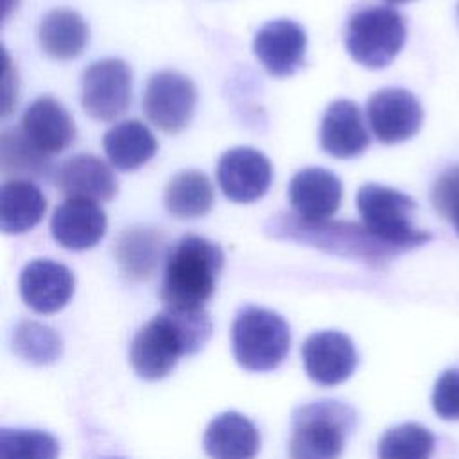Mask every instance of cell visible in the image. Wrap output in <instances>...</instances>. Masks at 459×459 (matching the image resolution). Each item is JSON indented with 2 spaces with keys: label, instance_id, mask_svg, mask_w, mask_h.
Here are the masks:
<instances>
[{
  "label": "cell",
  "instance_id": "25",
  "mask_svg": "<svg viewBox=\"0 0 459 459\" xmlns=\"http://www.w3.org/2000/svg\"><path fill=\"white\" fill-rule=\"evenodd\" d=\"M163 251V237L149 226L126 230L117 242V260L131 280H145Z\"/></svg>",
  "mask_w": 459,
  "mask_h": 459
},
{
  "label": "cell",
  "instance_id": "3",
  "mask_svg": "<svg viewBox=\"0 0 459 459\" xmlns=\"http://www.w3.org/2000/svg\"><path fill=\"white\" fill-rule=\"evenodd\" d=\"M265 231L276 238L296 240L373 265H382L400 255L398 249L377 238L364 224L350 221L305 222L294 213H287L273 217L265 224Z\"/></svg>",
  "mask_w": 459,
  "mask_h": 459
},
{
  "label": "cell",
  "instance_id": "23",
  "mask_svg": "<svg viewBox=\"0 0 459 459\" xmlns=\"http://www.w3.org/2000/svg\"><path fill=\"white\" fill-rule=\"evenodd\" d=\"M38 39L47 56L59 61L74 59L88 43V25L75 11L54 9L41 18Z\"/></svg>",
  "mask_w": 459,
  "mask_h": 459
},
{
  "label": "cell",
  "instance_id": "7",
  "mask_svg": "<svg viewBox=\"0 0 459 459\" xmlns=\"http://www.w3.org/2000/svg\"><path fill=\"white\" fill-rule=\"evenodd\" d=\"M407 29L393 7L371 5L357 11L346 27V50L366 68L387 66L402 50Z\"/></svg>",
  "mask_w": 459,
  "mask_h": 459
},
{
  "label": "cell",
  "instance_id": "28",
  "mask_svg": "<svg viewBox=\"0 0 459 459\" xmlns=\"http://www.w3.org/2000/svg\"><path fill=\"white\" fill-rule=\"evenodd\" d=\"M57 439L34 429H0V459H57Z\"/></svg>",
  "mask_w": 459,
  "mask_h": 459
},
{
  "label": "cell",
  "instance_id": "5",
  "mask_svg": "<svg viewBox=\"0 0 459 459\" xmlns=\"http://www.w3.org/2000/svg\"><path fill=\"white\" fill-rule=\"evenodd\" d=\"M290 348L287 321L267 308L246 307L231 325V350L240 368L253 373L276 369Z\"/></svg>",
  "mask_w": 459,
  "mask_h": 459
},
{
  "label": "cell",
  "instance_id": "4",
  "mask_svg": "<svg viewBox=\"0 0 459 459\" xmlns=\"http://www.w3.org/2000/svg\"><path fill=\"white\" fill-rule=\"evenodd\" d=\"M355 411L337 400H317L292 414L290 459H339L355 429Z\"/></svg>",
  "mask_w": 459,
  "mask_h": 459
},
{
  "label": "cell",
  "instance_id": "12",
  "mask_svg": "<svg viewBox=\"0 0 459 459\" xmlns=\"http://www.w3.org/2000/svg\"><path fill=\"white\" fill-rule=\"evenodd\" d=\"M301 357L308 378L319 385H337L348 380L359 362L351 339L335 330L308 335L301 346Z\"/></svg>",
  "mask_w": 459,
  "mask_h": 459
},
{
  "label": "cell",
  "instance_id": "29",
  "mask_svg": "<svg viewBox=\"0 0 459 459\" xmlns=\"http://www.w3.org/2000/svg\"><path fill=\"white\" fill-rule=\"evenodd\" d=\"M13 350L32 364H50L61 355V339L47 325L22 321L13 335Z\"/></svg>",
  "mask_w": 459,
  "mask_h": 459
},
{
  "label": "cell",
  "instance_id": "13",
  "mask_svg": "<svg viewBox=\"0 0 459 459\" xmlns=\"http://www.w3.org/2000/svg\"><path fill=\"white\" fill-rule=\"evenodd\" d=\"M307 34L292 20H273L258 29L253 50L264 68L274 77L292 75L305 61Z\"/></svg>",
  "mask_w": 459,
  "mask_h": 459
},
{
  "label": "cell",
  "instance_id": "6",
  "mask_svg": "<svg viewBox=\"0 0 459 459\" xmlns=\"http://www.w3.org/2000/svg\"><path fill=\"white\" fill-rule=\"evenodd\" d=\"M357 210L362 224L382 242L393 246L400 253L423 246L432 238L429 231L412 226V213L416 203L407 194L366 183L357 192Z\"/></svg>",
  "mask_w": 459,
  "mask_h": 459
},
{
  "label": "cell",
  "instance_id": "24",
  "mask_svg": "<svg viewBox=\"0 0 459 459\" xmlns=\"http://www.w3.org/2000/svg\"><path fill=\"white\" fill-rule=\"evenodd\" d=\"M163 201L167 212L178 219L203 217L213 206V186L206 174L181 170L169 181Z\"/></svg>",
  "mask_w": 459,
  "mask_h": 459
},
{
  "label": "cell",
  "instance_id": "27",
  "mask_svg": "<svg viewBox=\"0 0 459 459\" xmlns=\"http://www.w3.org/2000/svg\"><path fill=\"white\" fill-rule=\"evenodd\" d=\"M434 434L418 423H402L384 432L378 441V459H430Z\"/></svg>",
  "mask_w": 459,
  "mask_h": 459
},
{
  "label": "cell",
  "instance_id": "11",
  "mask_svg": "<svg viewBox=\"0 0 459 459\" xmlns=\"http://www.w3.org/2000/svg\"><path fill=\"white\" fill-rule=\"evenodd\" d=\"M217 181L230 201L253 203L269 190L273 165L253 147H233L219 158Z\"/></svg>",
  "mask_w": 459,
  "mask_h": 459
},
{
  "label": "cell",
  "instance_id": "21",
  "mask_svg": "<svg viewBox=\"0 0 459 459\" xmlns=\"http://www.w3.org/2000/svg\"><path fill=\"white\" fill-rule=\"evenodd\" d=\"M102 147L115 169L129 172L140 169L151 158H154L158 142L143 122L124 120L106 131Z\"/></svg>",
  "mask_w": 459,
  "mask_h": 459
},
{
  "label": "cell",
  "instance_id": "32",
  "mask_svg": "<svg viewBox=\"0 0 459 459\" xmlns=\"http://www.w3.org/2000/svg\"><path fill=\"white\" fill-rule=\"evenodd\" d=\"M389 4H405V2H411V0H385Z\"/></svg>",
  "mask_w": 459,
  "mask_h": 459
},
{
  "label": "cell",
  "instance_id": "18",
  "mask_svg": "<svg viewBox=\"0 0 459 459\" xmlns=\"http://www.w3.org/2000/svg\"><path fill=\"white\" fill-rule=\"evenodd\" d=\"M319 145L339 160L355 158L368 149L369 134L355 102L339 99L326 108L319 127Z\"/></svg>",
  "mask_w": 459,
  "mask_h": 459
},
{
  "label": "cell",
  "instance_id": "30",
  "mask_svg": "<svg viewBox=\"0 0 459 459\" xmlns=\"http://www.w3.org/2000/svg\"><path fill=\"white\" fill-rule=\"evenodd\" d=\"M436 212L445 217L459 235V167L446 169L430 192Z\"/></svg>",
  "mask_w": 459,
  "mask_h": 459
},
{
  "label": "cell",
  "instance_id": "10",
  "mask_svg": "<svg viewBox=\"0 0 459 459\" xmlns=\"http://www.w3.org/2000/svg\"><path fill=\"white\" fill-rule=\"evenodd\" d=\"M366 113L373 134L387 145L412 138L423 124L421 104L403 88H384L373 93Z\"/></svg>",
  "mask_w": 459,
  "mask_h": 459
},
{
  "label": "cell",
  "instance_id": "31",
  "mask_svg": "<svg viewBox=\"0 0 459 459\" xmlns=\"http://www.w3.org/2000/svg\"><path fill=\"white\" fill-rule=\"evenodd\" d=\"M432 407L441 420H459V368H450L441 373L432 391Z\"/></svg>",
  "mask_w": 459,
  "mask_h": 459
},
{
  "label": "cell",
  "instance_id": "8",
  "mask_svg": "<svg viewBox=\"0 0 459 459\" xmlns=\"http://www.w3.org/2000/svg\"><path fill=\"white\" fill-rule=\"evenodd\" d=\"M131 102V70L122 59L91 63L81 79L82 109L95 120L111 122Z\"/></svg>",
  "mask_w": 459,
  "mask_h": 459
},
{
  "label": "cell",
  "instance_id": "9",
  "mask_svg": "<svg viewBox=\"0 0 459 459\" xmlns=\"http://www.w3.org/2000/svg\"><path fill=\"white\" fill-rule=\"evenodd\" d=\"M197 104L195 84L183 74L161 70L151 75L143 93L147 118L165 133H179L188 126Z\"/></svg>",
  "mask_w": 459,
  "mask_h": 459
},
{
  "label": "cell",
  "instance_id": "14",
  "mask_svg": "<svg viewBox=\"0 0 459 459\" xmlns=\"http://www.w3.org/2000/svg\"><path fill=\"white\" fill-rule=\"evenodd\" d=\"M20 294L29 308L38 314L61 310L74 294L72 271L54 260L39 258L29 262L20 273Z\"/></svg>",
  "mask_w": 459,
  "mask_h": 459
},
{
  "label": "cell",
  "instance_id": "1",
  "mask_svg": "<svg viewBox=\"0 0 459 459\" xmlns=\"http://www.w3.org/2000/svg\"><path fill=\"white\" fill-rule=\"evenodd\" d=\"M212 335V321L204 308H169L147 321L133 337L129 360L138 377L160 380L183 355L197 353Z\"/></svg>",
  "mask_w": 459,
  "mask_h": 459
},
{
  "label": "cell",
  "instance_id": "20",
  "mask_svg": "<svg viewBox=\"0 0 459 459\" xmlns=\"http://www.w3.org/2000/svg\"><path fill=\"white\" fill-rule=\"evenodd\" d=\"M203 446L210 459H255L260 436L251 420L228 411L210 421L203 436Z\"/></svg>",
  "mask_w": 459,
  "mask_h": 459
},
{
  "label": "cell",
  "instance_id": "15",
  "mask_svg": "<svg viewBox=\"0 0 459 459\" xmlns=\"http://www.w3.org/2000/svg\"><path fill=\"white\" fill-rule=\"evenodd\" d=\"M342 199L341 179L321 167L294 174L289 185V203L294 215L305 222H323L337 212Z\"/></svg>",
  "mask_w": 459,
  "mask_h": 459
},
{
  "label": "cell",
  "instance_id": "16",
  "mask_svg": "<svg viewBox=\"0 0 459 459\" xmlns=\"http://www.w3.org/2000/svg\"><path fill=\"white\" fill-rule=\"evenodd\" d=\"M108 228L104 210L88 199H66L50 219L56 242L72 251H82L100 242Z\"/></svg>",
  "mask_w": 459,
  "mask_h": 459
},
{
  "label": "cell",
  "instance_id": "26",
  "mask_svg": "<svg viewBox=\"0 0 459 459\" xmlns=\"http://www.w3.org/2000/svg\"><path fill=\"white\" fill-rule=\"evenodd\" d=\"M0 165L5 176L14 179L48 178L52 161L50 156L36 149L22 133V129H5L0 136Z\"/></svg>",
  "mask_w": 459,
  "mask_h": 459
},
{
  "label": "cell",
  "instance_id": "17",
  "mask_svg": "<svg viewBox=\"0 0 459 459\" xmlns=\"http://www.w3.org/2000/svg\"><path fill=\"white\" fill-rule=\"evenodd\" d=\"M25 138L50 156L65 151L75 140V124L66 108L52 97L36 99L22 117Z\"/></svg>",
  "mask_w": 459,
  "mask_h": 459
},
{
  "label": "cell",
  "instance_id": "19",
  "mask_svg": "<svg viewBox=\"0 0 459 459\" xmlns=\"http://www.w3.org/2000/svg\"><path fill=\"white\" fill-rule=\"evenodd\" d=\"M56 185L68 199L109 201L118 183L111 169L91 154H75L63 161L56 172Z\"/></svg>",
  "mask_w": 459,
  "mask_h": 459
},
{
  "label": "cell",
  "instance_id": "2",
  "mask_svg": "<svg viewBox=\"0 0 459 459\" xmlns=\"http://www.w3.org/2000/svg\"><path fill=\"white\" fill-rule=\"evenodd\" d=\"M224 265L222 247L199 235H185L169 251L160 298L169 308L197 310L212 298Z\"/></svg>",
  "mask_w": 459,
  "mask_h": 459
},
{
  "label": "cell",
  "instance_id": "22",
  "mask_svg": "<svg viewBox=\"0 0 459 459\" xmlns=\"http://www.w3.org/2000/svg\"><path fill=\"white\" fill-rule=\"evenodd\" d=\"M47 201L41 190L27 179H9L0 188V228L4 233H23L45 215Z\"/></svg>",
  "mask_w": 459,
  "mask_h": 459
}]
</instances>
